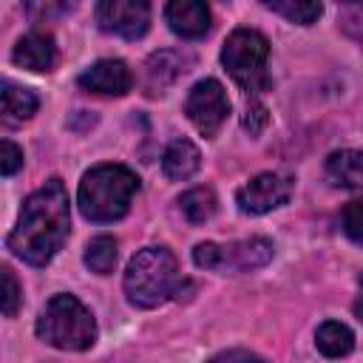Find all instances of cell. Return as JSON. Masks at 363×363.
<instances>
[{
  "label": "cell",
  "mask_w": 363,
  "mask_h": 363,
  "mask_svg": "<svg viewBox=\"0 0 363 363\" xmlns=\"http://www.w3.org/2000/svg\"><path fill=\"white\" fill-rule=\"evenodd\" d=\"M20 167H23V150L11 139H3V176H14Z\"/></svg>",
  "instance_id": "obj_26"
},
{
  "label": "cell",
  "mask_w": 363,
  "mask_h": 363,
  "mask_svg": "<svg viewBox=\"0 0 363 363\" xmlns=\"http://www.w3.org/2000/svg\"><path fill=\"white\" fill-rule=\"evenodd\" d=\"M193 261L201 269L218 272H250L272 261V241L267 238H244L233 244H213L204 241L193 250Z\"/></svg>",
  "instance_id": "obj_6"
},
{
  "label": "cell",
  "mask_w": 363,
  "mask_h": 363,
  "mask_svg": "<svg viewBox=\"0 0 363 363\" xmlns=\"http://www.w3.org/2000/svg\"><path fill=\"white\" fill-rule=\"evenodd\" d=\"M340 28L346 31V37H352L363 48V0H354V6L346 9V14L340 20Z\"/></svg>",
  "instance_id": "obj_24"
},
{
  "label": "cell",
  "mask_w": 363,
  "mask_h": 363,
  "mask_svg": "<svg viewBox=\"0 0 363 363\" xmlns=\"http://www.w3.org/2000/svg\"><path fill=\"white\" fill-rule=\"evenodd\" d=\"M267 57H269V43L264 34L255 28H235L224 48H221V62L230 71V77L247 91V94H261L269 85L267 77Z\"/></svg>",
  "instance_id": "obj_5"
},
{
  "label": "cell",
  "mask_w": 363,
  "mask_h": 363,
  "mask_svg": "<svg viewBox=\"0 0 363 363\" xmlns=\"http://www.w3.org/2000/svg\"><path fill=\"white\" fill-rule=\"evenodd\" d=\"M315 346L326 357H343L354 349V335H352L349 326H343L337 320H326L315 332Z\"/></svg>",
  "instance_id": "obj_17"
},
{
  "label": "cell",
  "mask_w": 363,
  "mask_h": 363,
  "mask_svg": "<svg viewBox=\"0 0 363 363\" xmlns=\"http://www.w3.org/2000/svg\"><path fill=\"white\" fill-rule=\"evenodd\" d=\"M68 193L60 179L34 190L20 210L17 227L9 233L6 247L31 267H45L68 238Z\"/></svg>",
  "instance_id": "obj_1"
},
{
  "label": "cell",
  "mask_w": 363,
  "mask_h": 363,
  "mask_svg": "<svg viewBox=\"0 0 363 363\" xmlns=\"http://www.w3.org/2000/svg\"><path fill=\"white\" fill-rule=\"evenodd\" d=\"M40 99L31 88H23V85H14V82H3V119L9 125H17L28 116H34Z\"/></svg>",
  "instance_id": "obj_16"
},
{
  "label": "cell",
  "mask_w": 363,
  "mask_h": 363,
  "mask_svg": "<svg viewBox=\"0 0 363 363\" xmlns=\"http://www.w3.org/2000/svg\"><path fill=\"white\" fill-rule=\"evenodd\" d=\"M326 179L340 190L363 187V150H335L326 159Z\"/></svg>",
  "instance_id": "obj_14"
},
{
  "label": "cell",
  "mask_w": 363,
  "mask_h": 363,
  "mask_svg": "<svg viewBox=\"0 0 363 363\" xmlns=\"http://www.w3.org/2000/svg\"><path fill=\"white\" fill-rule=\"evenodd\" d=\"M190 65H193V57L182 54V51H159V54H153L147 60V65H145V91L150 96L164 94V88L173 85Z\"/></svg>",
  "instance_id": "obj_12"
},
{
  "label": "cell",
  "mask_w": 363,
  "mask_h": 363,
  "mask_svg": "<svg viewBox=\"0 0 363 363\" xmlns=\"http://www.w3.org/2000/svg\"><path fill=\"white\" fill-rule=\"evenodd\" d=\"M343 233L354 241V244H363V199H354L343 207Z\"/></svg>",
  "instance_id": "obj_22"
},
{
  "label": "cell",
  "mask_w": 363,
  "mask_h": 363,
  "mask_svg": "<svg viewBox=\"0 0 363 363\" xmlns=\"http://www.w3.org/2000/svg\"><path fill=\"white\" fill-rule=\"evenodd\" d=\"M218 360H233V357H255L252 352H221V354H216Z\"/></svg>",
  "instance_id": "obj_27"
},
{
  "label": "cell",
  "mask_w": 363,
  "mask_h": 363,
  "mask_svg": "<svg viewBox=\"0 0 363 363\" xmlns=\"http://www.w3.org/2000/svg\"><path fill=\"white\" fill-rule=\"evenodd\" d=\"M354 315L363 320V275H360V295H357V301H354Z\"/></svg>",
  "instance_id": "obj_28"
},
{
  "label": "cell",
  "mask_w": 363,
  "mask_h": 363,
  "mask_svg": "<svg viewBox=\"0 0 363 363\" xmlns=\"http://www.w3.org/2000/svg\"><path fill=\"white\" fill-rule=\"evenodd\" d=\"M337 3H354V0H337Z\"/></svg>",
  "instance_id": "obj_29"
},
{
  "label": "cell",
  "mask_w": 363,
  "mask_h": 363,
  "mask_svg": "<svg viewBox=\"0 0 363 363\" xmlns=\"http://www.w3.org/2000/svg\"><path fill=\"white\" fill-rule=\"evenodd\" d=\"M199 164H201V153L190 139H173L162 156V170L173 182L190 179L199 170Z\"/></svg>",
  "instance_id": "obj_15"
},
{
  "label": "cell",
  "mask_w": 363,
  "mask_h": 363,
  "mask_svg": "<svg viewBox=\"0 0 363 363\" xmlns=\"http://www.w3.org/2000/svg\"><path fill=\"white\" fill-rule=\"evenodd\" d=\"M184 113L201 136H216L230 113V99L218 79H201L184 99Z\"/></svg>",
  "instance_id": "obj_7"
},
{
  "label": "cell",
  "mask_w": 363,
  "mask_h": 363,
  "mask_svg": "<svg viewBox=\"0 0 363 363\" xmlns=\"http://www.w3.org/2000/svg\"><path fill=\"white\" fill-rule=\"evenodd\" d=\"M79 88L99 96H125L133 85V74L122 60H99L88 71L79 74Z\"/></svg>",
  "instance_id": "obj_10"
},
{
  "label": "cell",
  "mask_w": 363,
  "mask_h": 363,
  "mask_svg": "<svg viewBox=\"0 0 363 363\" xmlns=\"http://www.w3.org/2000/svg\"><path fill=\"white\" fill-rule=\"evenodd\" d=\"M182 289L176 258L164 247L139 250L125 269V295L139 309H156Z\"/></svg>",
  "instance_id": "obj_3"
},
{
  "label": "cell",
  "mask_w": 363,
  "mask_h": 363,
  "mask_svg": "<svg viewBox=\"0 0 363 363\" xmlns=\"http://www.w3.org/2000/svg\"><path fill=\"white\" fill-rule=\"evenodd\" d=\"M267 9H272L275 14H281L284 20L289 23H298V26H309L320 17L323 6L320 0H264Z\"/></svg>",
  "instance_id": "obj_19"
},
{
  "label": "cell",
  "mask_w": 363,
  "mask_h": 363,
  "mask_svg": "<svg viewBox=\"0 0 363 363\" xmlns=\"http://www.w3.org/2000/svg\"><path fill=\"white\" fill-rule=\"evenodd\" d=\"M116 255H119V250H116V238H111V235H96V238L85 247V264H88V269L96 272V275H108V272H113V267H116Z\"/></svg>",
  "instance_id": "obj_20"
},
{
  "label": "cell",
  "mask_w": 363,
  "mask_h": 363,
  "mask_svg": "<svg viewBox=\"0 0 363 363\" xmlns=\"http://www.w3.org/2000/svg\"><path fill=\"white\" fill-rule=\"evenodd\" d=\"M179 207H182V213H184V218L190 224H204V221H210L216 216L218 201H216V193L210 187H193V190L182 193Z\"/></svg>",
  "instance_id": "obj_18"
},
{
  "label": "cell",
  "mask_w": 363,
  "mask_h": 363,
  "mask_svg": "<svg viewBox=\"0 0 363 363\" xmlns=\"http://www.w3.org/2000/svg\"><path fill=\"white\" fill-rule=\"evenodd\" d=\"M11 60L26 68V71H51L54 62H57V45H54V37L51 34H43V31H31L26 34L17 45H14V54Z\"/></svg>",
  "instance_id": "obj_13"
},
{
  "label": "cell",
  "mask_w": 363,
  "mask_h": 363,
  "mask_svg": "<svg viewBox=\"0 0 363 363\" xmlns=\"http://www.w3.org/2000/svg\"><path fill=\"white\" fill-rule=\"evenodd\" d=\"M23 6H26L28 20L51 23V20H60V17L71 14L79 6V0H23Z\"/></svg>",
  "instance_id": "obj_21"
},
{
  "label": "cell",
  "mask_w": 363,
  "mask_h": 363,
  "mask_svg": "<svg viewBox=\"0 0 363 363\" xmlns=\"http://www.w3.org/2000/svg\"><path fill=\"white\" fill-rule=\"evenodd\" d=\"M136 190L139 179L125 164H96L82 176L77 204L88 221H119L122 216H128Z\"/></svg>",
  "instance_id": "obj_2"
},
{
  "label": "cell",
  "mask_w": 363,
  "mask_h": 363,
  "mask_svg": "<svg viewBox=\"0 0 363 363\" xmlns=\"http://www.w3.org/2000/svg\"><path fill=\"white\" fill-rule=\"evenodd\" d=\"M292 193V182L281 173H258L252 176L238 193H235V201L244 213L250 216H261V213H269L275 207H281Z\"/></svg>",
  "instance_id": "obj_9"
},
{
  "label": "cell",
  "mask_w": 363,
  "mask_h": 363,
  "mask_svg": "<svg viewBox=\"0 0 363 363\" xmlns=\"http://www.w3.org/2000/svg\"><path fill=\"white\" fill-rule=\"evenodd\" d=\"M269 125V116H267V108L261 105V102H255V105H250L247 108V113H244V128L252 133V136H258L264 128Z\"/></svg>",
  "instance_id": "obj_25"
},
{
  "label": "cell",
  "mask_w": 363,
  "mask_h": 363,
  "mask_svg": "<svg viewBox=\"0 0 363 363\" xmlns=\"http://www.w3.org/2000/svg\"><path fill=\"white\" fill-rule=\"evenodd\" d=\"M167 26L184 40H199L210 31V9L204 0H167Z\"/></svg>",
  "instance_id": "obj_11"
},
{
  "label": "cell",
  "mask_w": 363,
  "mask_h": 363,
  "mask_svg": "<svg viewBox=\"0 0 363 363\" xmlns=\"http://www.w3.org/2000/svg\"><path fill=\"white\" fill-rule=\"evenodd\" d=\"M20 301H23L20 284H17L14 272L9 267H3V315L6 318H14L17 309H20Z\"/></svg>",
  "instance_id": "obj_23"
},
{
  "label": "cell",
  "mask_w": 363,
  "mask_h": 363,
  "mask_svg": "<svg viewBox=\"0 0 363 363\" xmlns=\"http://www.w3.org/2000/svg\"><path fill=\"white\" fill-rule=\"evenodd\" d=\"M96 23L108 34L139 40L150 26V0H96Z\"/></svg>",
  "instance_id": "obj_8"
},
{
  "label": "cell",
  "mask_w": 363,
  "mask_h": 363,
  "mask_svg": "<svg viewBox=\"0 0 363 363\" xmlns=\"http://www.w3.org/2000/svg\"><path fill=\"white\" fill-rule=\"evenodd\" d=\"M37 337L54 349L85 352L96 343V320L74 295H54L37 318Z\"/></svg>",
  "instance_id": "obj_4"
}]
</instances>
